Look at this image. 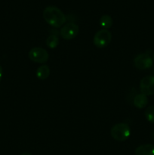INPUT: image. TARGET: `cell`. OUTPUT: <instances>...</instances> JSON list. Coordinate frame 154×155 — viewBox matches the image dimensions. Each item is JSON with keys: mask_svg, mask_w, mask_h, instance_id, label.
I'll return each mask as SVG.
<instances>
[{"mask_svg": "<svg viewBox=\"0 0 154 155\" xmlns=\"http://www.w3.org/2000/svg\"><path fill=\"white\" fill-rule=\"evenodd\" d=\"M43 18L50 26L58 28L66 21V16L60 8L56 6H48L43 11Z\"/></svg>", "mask_w": 154, "mask_h": 155, "instance_id": "6da1fadb", "label": "cell"}, {"mask_svg": "<svg viewBox=\"0 0 154 155\" xmlns=\"http://www.w3.org/2000/svg\"><path fill=\"white\" fill-rule=\"evenodd\" d=\"M110 134L114 140L118 142H124L131 136V129L128 124L125 123H119L115 124L112 127Z\"/></svg>", "mask_w": 154, "mask_h": 155, "instance_id": "7a4b0ae2", "label": "cell"}, {"mask_svg": "<svg viewBox=\"0 0 154 155\" xmlns=\"http://www.w3.org/2000/svg\"><path fill=\"white\" fill-rule=\"evenodd\" d=\"M112 40V34L108 30H100L95 34L93 43L96 47L103 48L107 47Z\"/></svg>", "mask_w": 154, "mask_h": 155, "instance_id": "3957f363", "label": "cell"}, {"mask_svg": "<svg viewBox=\"0 0 154 155\" xmlns=\"http://www.w3.org/2000/svg\"><path fill=\"white\" fill-rule=\"evenodd\" d=\"M29 58L33 62L38 64H44L48 61V53L47 50L41 47H34L29 51Z\"/></svg>", "mask_w": 154, "mask_h": 155, "instance_id": "277c9868", "label": "cell"}, {"mask_svg": "<svg viewBox=\"0 0 154 155\" xmlns=\"http://www.w3.org/2000/svg\"><path fill=\"white\" fill-rule=\"evenodd\" d=\"M79 26L73 22H69L63 25L60 30V35L63 39L70 40L78 35Z\"/></svg>", "mask_w": 154, "mask_h": 155, "instance_id": "5b68a950", "label": "cell"}, {"mask_svg": "<svg viewBox=\"0 0 154 155\" xmlns=\"http://www.w3.org/2000/svg\"><path fill=\"white\" fill-rule=\"evenodd\" d=\"M134 64L138 70H146L150 68L153 64V61L147 53L139 54L134 59Z\"/></svg>", "mask_w": 154, "mask_h": 155, "instance_id": "8992f818", "label": "cell"}, {"mask_svg": "<svg viewBox=\"0 0 154 155\" xmlns=\"http://www.w3.org/2000/svg\"><path fill=\"white\" fill-rule=\"evenodd\" d=\"M140 93L149 96L154 95V76H146L143 77L139 85Z\"/></svg>", "mask_w": 154, "mask_h": 155, "instance_id": "52a82bcc", "label": "cell"}, {"mask_svg": "<svg viewBox=\"0 0 154 155\" xmlns=\"http://www.w3.org/2000/svg\"><path fill=\"white\" fill-rule=\"evenodd\" d=\"M135 155H154V145L151 144L140 145L135 149Z\"/></svg>", "mask_w": 154, "mask_h": 155, "instance_id": "ba28073f", "label": "cell"}, {"mask_svg": "<svg viewBox=\"0 0 154 155\" xmlns=\"http://www.w3.org/2000/svg\"><path fill=\"white\" fill-rule=\"evenodd\" d=\"M133 104L138 109L144 108L148 104L147 96L142 93L135 95V97L134 98V100H133Z\"/></svg>", "mask_w": 154, "mask_h": 155, "instance_id": "9c48e42d", "label": "cell"}, {"mask_svg": "<svg viewBox=\"0 0 154 155\" xmlns=\"http://www.w3.org/2000/svg\"><path fill=\"white\" fill-rule=\"evenodd\" d=\"M36 77H37L39 80H46L50 75V69L49 68H48V66H47V65L45 64H43L42 65V66L39 67L38 69L36 70Z\"/></svg>", "mask_w": 154, "mask_h": 155, "instance_id": "30bf717a", "label": "cell"}, {"mask_svg": "<svg viewBox=\"0 0 154 155\" xmlns=\"http://www.w3.org/2000/svg\"><path fill=\"white\" fill-rule=\"evenodd\" d=\"M113 20L111 16L108 15H104L100 18V25L103 27L104 30H108L109 28L113 26Z\"/></svg>", "mask_w": 154, "mask_h": 155, "instance_id": "8fae6325", "label": "cell"}, {"mask_svg": "<svg viewBox=\"0 0 154 155\" xmlns=\"http://www.w3.org/2000/svg\"><path fill=\"white\" fill-rule=\"evenodd\" d=\"M46 45L50 48H55L59 45V38L57 33H54L48 36L46 39Z\"/></svg>", "mask_w": 154, "mask_h": 155, "instance_id": "7c38bea8", "label": "cell"}, {"mask_svg": "<svg viewBox=\"0 0 154 155\" xmlns=\"http://www.w3.org/2000/svg\"><path fill=\"white\" fill-rule=\"evenodd\" d=\"M144 115L146 120L149 121V123L154 124V106H149V107L145 110Z\"/></svg>", "mask_w": 154, "mask_h": 155, "instance_id": "4fadbf2b", "label": "cell"}, {"mask_svg": "<svg viewBox=\"0 0 154 155\" xmlns=\"http://www.w3.org/2000/svg\"><path fill=\"white\" fill-rule=\"evenodd\" d=\"M2 78V68L0 66V82H1Z\"/></svg>", "mask_w": 154, "mask_h": 155, "instance_id": "5bb4252c", "label": "cell"}, {"mask_svg": "<svg viewBox=\"0 0 154 155\" xmlns=\"http://www.w3.org/2000/svg\"><path fill=\"white\" fill-rule=\"evenodd\" d=\"M21 155H33V154H30V153L28 152H25V153H23V154H21Z\"/></svg>", "mask_w": 154, "mask_h": 155, "instance_id": "9a60e30c", "label": "cell"}, {"mask_svg": "<svg viewBox=\"0 0 154 155\" xmlns=\"http://www.w3.org/2000/svg\"><path fill=\"white\" fill-rule=\"evenodd\" d=\"M152 61H154V53H153V55H152Z\"/></svg>", "mask_w": 154, "mask_h": 155, "instance_id": "2e32d148", "label": "cell"}, {"mask_svg": "<svg viewBox=\"0 0 154 155\" xmlns=\"http://www.w3.org/2000/svg\"><path fill=\"white\" fill-rule=\"evenodd\" d=\"M153 136H154V134H153Z\"/></svg>", "mask_w": 154, "mask_h": 155, "instance_id": "e0dca14e", "label": "cell"}, {"mask_svg": "<svg viewBox=\"0 0 154 155\" xmlns=\"http://www.w3.org/2000/svg\"><path fill=\"white\" fill-rule=\"evenodd\" d=\"M153 71H154V70H153Z\"/></svg>", "mask_w": 154, "mask_h": 155, "instance_id": "ac0fdd59", "label": "cell"}]
</instances>
